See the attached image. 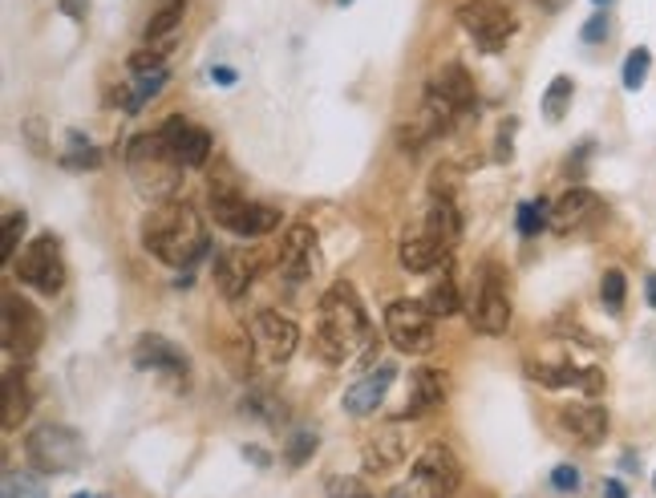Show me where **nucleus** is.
<instances>
[{"instance_id": "nucleus-32", "label": "nucleus", "mask_w": 656, "mask_h": 498, "mask_svg": "<svg viewBox=\"0 0 656 498\" xmlns=\"http://www.w3.org/2000/svg\"><path fill=\"white\" fill-rule=\"evenodd\" d=\"M600 300H603V309L612 312V316H620V312H624V300H629V280H624V271H620V268L603 271Z\"/></svg>"}, {"instance_id": "nucleus-47", "label": "nucleus", "mask_w": 656, "mask_h": 498, "mask_svg": "<svg viewBox=\"0 0 656 498\" xmlns=\"http://www.w3.org/2000/svg\"><path fill=\"white\" fill-rule=\"evenodd\" d=\"M539 4H543V9H551V13H560L567 0H539Z\"/></svg>"}, {"instance_id": "nucleus-45", "label": "nucleus", "mask_w": 656, "mask_h": 498, "mask_svg": "<svg viewBox=\"0 0 656 498\" xmlns=\"http://www.w3.org/2000/svg\"><path fill=\"white\" fill-rule=\"evenodd\" d=\"M85 4H90V0H61V9H66L69 16H85Z\"/></svg>"}, {"instance_id": "nucleus-13", "label": "nucleus", "mask_w": 656, "mask_h": 498, "mask_svg": "<svg viewBox=\"0 0 656 498\" xmlns=\"http://www.w3.org/2000/svg\"><path fill=\"white\" fill-rule=\"evenodd\" d=\"M0 337H4V349L28 361L33 352L41 349V337H45V321H41V312L21 300L16 292L4 297V324H0Z\"/></svg>"}, {"instance_id": "nucleus-5", "label": "nucleus", "mask_w": 656, "mask_h": 498, "mask_svg": "<svg viewBox=\"0 0 656 498\" xmlns=\"http://www.w3.org/2000/svg\"><path fill=\"white\" fill-rule=\"evenodd\" d=\"M207 202H211V216L215 223L231 235H240V240H260V235H268V231L280 228V211L268 207V202H248L235 187L228 183H215L207 187Z\"/></svg>"}, {"instance_id": "nucleus-10", "label": "nucleus", "mask_w": 656, "mask_h": 498, "mask_svg": "<svg viewBox=\"0 0 656 498\" xmlns=\"http://www.w3.org/2000/svg\"><path fill=\"white\" fill-rule=\"evenodd\" d=\"M16 276L37 288L41 297H57L61 283H66V259H61V243H57L54 231H41L37 240H28V247L21 252V264H16Z\"/></svg>"}, {"instance_id": "nucleus-9", "label": "nucleus", "mask_w": 656, "mask_h": 498, "mask_svg": "<svg viewBox=\"0 0 656 498\" xmlns=\"http://www.w3.org/2000/svg\"><path fill=\"white\" fill-rule=\"evenodd\" d=\"M458 25L467 28L470 40L483 49V54H498L507 49V40L515 37V16L507 13V4L498 0H467L458 4Z\"/></svg>"}, {"instance_id": "nucleus-49", "label": "nucleus", "mask_w": 656, "mask_h": 498, "mask_svg": "<svg viewBox=\"0 0 656 498\" xmlns=\"http://www.w3.org/2000/svg\"><path fill=\"white\" fill-rule=\"evenodd\" d=\"M73 498H97V495H73Z\"/></svg>"}, {"instance_id": "nucleus-21", "label": "nucleus", "mask_w": 656, "mask_h": 498, "mask_svg": "<svg viewBox=\"0 0 656 498\" xmlns=\"http://www.w3.org/2000/svg\"><path fill=\"white\" fill-rule=\"evenodd\" d=\"M563 430L572 433L579 445H600L603 438H608V409L596 402H576V405H563Z\"/></svg>"}, {"instance_id": "nucleus-2", "label": "nucleus", "mask_w": 656, "mask_h": 498, "mask_svg": "<svg viewBox=\"0 0 656 498\" xmlns=\"http://www.w3.org/2000/svg\"><path fill=\"white\" fill-rule=\"evenodd\" d=\"M142 247L166 268H195L211 252V235L203 216L187 199H171L150 207L142 219Z\"/></svg>"}, {"instance_id": "nucleus-26", "label": "nucleus", "mask_w": 656, "mask_h": 498, "mask_svg": "<svg viewBox=\"0 0 656 498\" xmlns=\"http://www.w3.org/2000/svg\"><path fill=\"white\" fill-rule=\"evenodd\" d=\"M584 378L588 369H576V364H531V381L548 390H584Z\"/></svg>"}, {"instance_id": "nucleus-42", "label": "nucleus", "mask_w": 656, "mask_h": 498, "mask_svg": "<svg viewBox=\"0 0 656 498\" xmlns=\"http://www.w3.org/2000/svg\"><path fill=\"white\" fill-rule=\"evenodd\" d=\"M603 498H629V490H624L620 478H608V483H603Z\"/></svg>"}, {"instance_id": "nucleus-17", "label": "nucleus", "mask_w": 656, "mask_h": 498, "mask_svg": "<svg viewBox=\"0 0 656 498\" xmlns=\"http://www.w3.org/2000/svg\"><path fill=\"white\" fill-rule=\"evenodd\" d=\"M280 271L284 280H309L312 271H317V231L309 223H296L288 228V235L280 240Z\"/></svg>"}, {"instance_id": "nucleus-18", "label": "nucleus", "mask_w": 656, "mask_h": 498, "mask_svg": "<svg viewBox=\"0 0 656 498\" xmlns=\"http://www.w3.org/2000/svg\"><path fill=\"white\" fill-rule=\"evenodd\" d=\"M135 369L142 373H171V378H187L191 357L174 340L159 337V333H147V337L135 345Z\"/></svg>"}, {"instance_id": "nucleus-16", "label": "nucleus", "mask_w": 656, "mask_h": 498, "mask_svg": "<svg viewBox=\"0 0 656 498\" xmlns=\"http://www.w3.org/2000/svg\"><path fill=\"white\" fill-rule=\"evenodd\" d=\"M603 216L600 195H591L588 187H572L555 207H551V231L555 235H572V231H584L588 223Z\"/></svg>"}, {"instance_id": "nucleus-36", "label": "nucleus", "mask_w": 656, "mask_h": 498, "mask_svg": "<svg viewBox=\"0 0 656 498\" xmlns=\"http://www.w3.org/2000/svg\"><path fill=\"white\" fill-rule=\"evenodd\" d=\"M648 69H653V54L648 49H632L629 57H624V90H641L644 81H648Z\"/></svg>"}, {"instance_id": "nucleus-40", "label": "nucleus", "mask_w": 656, "mask_h": 498, "mask_svg": "<svg viewBox=\"0 0 656 498\" xmlns=\"http://www.w3.org/2000/svg\"><path fill=\"white\" fill-rule=\"evenodd\" d=\"M608 28H612V21H608V13H596L588 21V25L579 28V37H584V45H600L603 37H608Z\"/></svg>"}, {"instance_id": "nucleus-39", "label": "nucleus", "mask_w": 656, "mask_h": 498, "mask_svg": "<svg viewBox=\"0 0 656 498\" xmlns=\"http://www.w3.org/2000/svg\"><path fill=\"white\" fill-rule=\"evenodd\" d=\"M551 486L563 490V495H572V490H579V471L572 466V462H563V466L551 471Z\"/></svg>"}, {"instance_id": "nucleus-8", "label": "nucleus", "mask_w": 656, "mask_h": 498, "mask_svg": "<svg viewBox=\"0 0 656 498\" xmlns=\"http://www.w3.org/2000/svg\"><path fill=\"white\" fill-rule=\"evenodd\" d=\"M385 337L398 352L426 357L434 349V312L426 300H393L385 309Z\"/></svg>"}, {"instance_id": "nucleus-22", "label": "nucleus", "mask_w": 656, "mask_h": 498, "mask_svg": "<svg viewBox=\"0 0 656 498\" xmlns=\"http://www.w3.org/2000/svg\"><path fill=\"white\" fill-rule=\"evenodd\" d=\"M446 393H450V385H446L442 369H429V364L414 369V381H410V405H405V418H426V414H434V409H442V405H446Z\"/></svg>"}, {"instance_id": "nucleus-33", "label": "nucleus", "mask_w": 656, "mask_h": 498, "mask_svg": "<svg viewBox=\"0 0 656 498\" xmlns=\"http://www.w3.org/2000/svg\"><path fill=\"white\" fill-rule=\"evenodd\" d=\"M97 162H102V154H97L94 147H90V138H81L78 130H69V150L61 154V166H69V171H94Z\"/></svg>"}, {"instance_id": "nucleus-29", "label": "nucleus", "mask_w": 656, "mask_h": 498, "mask_svg": "<svg viewBox=\"0 0 656 498\" xmlns=\"http://www.w3.org/2000/svg\"><path fill=\"white\" fill-rule=\"evenodd\" d=\"M515 228H519L522 240H539V231L551 228V202L548 199L519 202V211H515Z\"/></svg>"}, {"instance_id": "nucleus-15", "label": "nucleus", "mask_w": 656, "mask_h": 498, "mask_svg": "<svg viewBox=\"0 0 656 498\" xmlns=\"http://www.w3.org/2000/svg\"><path fill=\"white\" fill-rule=\"evenodd\" d=\"M393 381H398V364L377 361L361 381H353V385L345 390V397H341L345 414H353V418H369V414H377V405L385 402V393Z\"/></svg>"}, {"instance_id": "nucleus-38", "label": "nucleus", "mask_w": 656, "mask_h": 498, "mask_svg": "<svg viewBox=\"0 0 656 498\" xmlns=\"http://www.w3.org/2000/svg\"><path fill=\"white\" fill-rule=\"evenodd\" d=\"M312 450H317V433H312V430H296L292 438H288V450H284V459L292 462V466H304Z\"/></svg>"}, {"instance_id": "nucleus-12", "label": "nucleus", "mask_w": 656, "mask_h": 498, "mask_svg": "<svg viewBox=\"0 0 656 498\" xmlns=\"http://www.w3.org/2000/svg\"><path fill=\"white\" fill-rule=\"evenodd\" d=\"M296 345H300V328H296L292 316H284V312H260L252 321V352L260 364H288L292 361Z\"/></svg>"}, {"instance_id": "nucleus-44", "label": "nucleus", "mask_w": 656, "mask_h": 498, "mask_svg": "<svg viewBox=\"0 0 656 498\" xmlns=\"http://www.w3.org/2000/svg\"><path fill=\"white\" fill-rule=\"evenodd\" d=\"M644 300H648V309H656V271L644 276Z\"/></svg>"}, {"instance_id": "nucleus-23", "label": "nucleus", "mask_w": 656, "mask_h": 498, "mask_svg": "<svg viewBox=\"0 0 656 498\" xmlns=\"http://www.w3.org/2000/svg\"><path fill=\"white\" fill-rule=\"evenodd\" d=\"M361 459H365V471L369 474H385V471H393V466H402L405 462V433H398V430L373 433V438L365 442Z\"/></svg>"}, {"instance_id": "nucleus-30", "label": "nucleus", "mask_w": 656, "mask_h": 498, "mask_svg": "<svg viewBox=\"0 0 656 498\" xmlns=\"http://www.w3.org/2000/svg\"><path fill=\"white\" fill-rule=\"evenodd\" d=\"M426 309L434 312V316H454V312L462 309V297H458V283H454V276H450V271H442L438 280L429 283Z\"/></svg>"}, {"instance_id": "nucleus-1", "label": "nucleus", "mask_w": 656, "mask_h": 498, "mask_svg": "<svg viewBox=\"0 0 656 498\" xmlns=\"http://www.w3.org/2000/svg\"><path fill=\"white\" fill-rule=\"evenodd\" d=\"M373 345V324L365 312L357 288L336 280L317 304V328H312V349L329 364H348L353 357L369 352Z\"/></svg>"}, {"instance_id": "nucleus-20", "label": "nucleus", "mask_w": 656, "mask_h": 498, "mask_svg": "<svg viewBox=\"0 0 656 498\" xmlns=\"http://www.w3.org/2000/svg\"><path fill=\"white\" fill-rule=\"evenodd\" d=\"M255 276H260V256L255 252L231 247V252H219V259H215V280H219V292L228 300H240L255 283Z\"/></svg>"}, {"instance_id": "nucleus-7", "label": "nucleus", "mask_w": 656, "mask_h": 498, "mask_svg": "<svg viewBox=\"0 0 656 498\" xmlns=\"http://www.w3.org/2000/svg\"><path fill=\"white\" fill-rule=\"evenodd\" d=\"M470 324L483 333V337H503L510 328V292L507 276L498 264H483L479 283L470 288Z\"/></svg>"}, {"instance_id": "nucleus-31", "label": "nucleus", "mask_w": 656, "mask_h": 498, "mask_svg": "<svg viewBox=\"0 0 656 498\" xmlns=\"http://www.w3.org/2000/svg\"><path fill=\"white\" fill-rule=\"evenodd\" d=\"M572 94H576V85L572 78H555L548 85V94H543V118L548 121H563L567 106H572Z\"/></svg>"}, {"instance_id": "nucleus-25", "label": "nucleus", "mask_w": 656, "mask_h": 498, "mask_svg": "<svg viewBox=\"0 0 656 498\" xmlns=\"http://www.w3.org/2000/svg\"><path fill=\"white\" fill-rule=\"evenodd\" d=\"M426 231L454 247V243L462 240V216H458V202L434 195V202H429V211H426Z\"/></svg>"}, {"instance_id": "nucleus-3", "label": "nucleus", "mask_w": 656, "mask_h": 498, "mask_svg": "<svg viewBox=\"0 0 656 498\" xmlns=\"http://www.w3.org/2000/svg\"><path fill=\"white\" fill-rule=\"evenodd\" d=\"M479 109V90H474V78L467 73V66H442L426 85V106H422V118L429 121L434 135L450 130L458 118H467Z\"/></svg>"}, {"instance_id": "nucleus-35", "label": "nucleus", "mask_w": 656, "mask_h": 498, "mask_svg": "<svg viewBox=\"0 0 656 498\" xmlns=\"http://www.w3.org/2000/svg\"><path fill=\"white\" fill-rule=\"evenodd\" d=\"M25 228H28V216L25 211H4V235H0V259L4 264H13V256H16V243H21V235H25Z\"/></svg>"}, {"instance_id": "nucleus-14", "label": "nucleus", "mask_w": 656, "mask_h": 498, "mask_svg": "<svg viewBox=\"0 0 656 498\" xmlns=\"http://www.w3.org/2000/svg\"><path fill=\"white\" fill-rule=\"evenodd\" d=\"M159 135V142H162V150L171 154L183 171H191V166H203L207 162V154H211V135L203 130V126H195V121H187V118H166L154 130Z\"/></svg>"}, {"instance_id": "nucleus-11", "label": "nucleus", "mask_w": 656, "mask_h": 498, "mask_svg": "<svg viewBox=\"0 0 656 498\" xmlns=\"http://www.w3.org/2000/svg\"><path fill=\"white\" fill-rule=\"evenodd\" d=\"M410 478H414V490L422 498H454L458 486H462V462L450 445L429 442L414 459Z\"/></svg>"}, {"instance_id": "nucleus-28", "label": "nucleus", "mask_w": 656, "mask_h": 498, "mask_svg": "<svg viewBox=\"0 0 656 498\" xmlns=\"http://www.w3.org/2000/svg\"><path fill=\"white\" fill-rule=\"evenodd\" d=\"M183 13H187V0H162L159 13L150 16V25L142 28V40H147V45H159V40H166L174 33V25L183 21Z\"/></svg>"}, {"instance_id": "nucleus-50", "label": "nucleus", "mask_w": 656, "mask_h": 498, "mask_svg": "<svg viewBox=\"0 0 656 498\" xmlns=\"http://www.w3.org/2000/svg\"><path fill=\"white\" fill-rule=\"evenodd\" d=\"M653 490H656V474H653Z\"/></svg>"}, {"instance_id": "nucleus-24", "label": "nucleus", "mask_w": 656, "mask_h": 498, "mask_svg": "<svg viewBox=\"0 0 656 498\" xmlns=\"http://www.w3.org/2000/svg\"><path fill=\"white\" fill-rule=\"evenodd\" d=\"M33 409V390H28V378L21 364H9L4 369V430L13 433L21 421L28 418Z\"/></svg>"}, {"instance_id": "nucleus-34", "label": "nucleus", "mask_w": 656, "mask_h": 498, "mask_svg": "<svg viewBox=\"0 0 656 498\" xmlns=\"http://www.w3.org/2000/svg\"><path fill=\"white\" fill-rule=\"evenodd\" d=\"M0 498H49L45 495V483L33 478L25 471H9L4 474V483H0Z\"/></svg>"}, {"instance_id": "nucleus-37", "label": "nucleus", "mask_w": 656, "mask_h": 498, "mask_svg": "<svg viewBox=\"0 0 656 498\" xmlns=\"http://www.w3.org/2000/svg\"><path fill=\"white\" fill-rule=\"evenodd\" d=\"M324 490H329V498H377L373 490H369L361 478H353V474H333V478L324 483Z\"/></svg>"}, {"instance_id": "nucleus-19", "label": "nucleus", "mask_w": 656, "mask_h": 498, "mask_svg": "<svg viewBox=\"0 0 656 498\" xmlns=\"http://www.w3.org/2000/svg\"><path fill=\"white\" fill-rule=\"evenodd\" d=\"M450 256L454 247L429 231H414L398 243V259H402L405 271H434V268H450Z\"/></svg>"}, {"instance_id": "nucleus-46", "label": "nucleus", "mask_w": 656, "mask_h": 498, "mask_svg": "<svg viewBox=\"0 0 656 498\" xmlns=\"http://www.w3.org/2000/svg\"><path fill=\"white\" fill-rule=\"evenodd\" d=\"M243 459H252V462H260V466H268V454L264 450H255V445H243Z\"/></svg>"}, {"instance_id": "nucleus-6", "label": "nucleus", "mask_w": 656, "mask_h": 498, "mask_svg": "<svg viewBox=\"0 0 656 498\" xmlns=\"http://www.w3.org/2000/svg\"><path fill=\"white\" fill-rule=\"evenodd\" d=\"M25 454L28 462L45 474H73L85 462V442L73 426H37V430L25 438Z\"/></svg>"}, {"instance_id": "nucleus-41", "label": "nucleus", "mask_w": 656, "mask_h": 498, "mask_svg": "<svg viewBox=\"0 0 656 498\" xmlns=\"http://www.w3.org/2000/svg\"><path fill=\"white\" fill-rule=\"evenodd\" d=\"M25 135H28V150H33V154H45V138H41V121L37 118L25 121Z\"/></svg>"}, {"instance_id": "nucleus-43", "label": "nucleus", "mask_w": 656, "mask_h": 498, "mask_svg": "<svg viewBox=\"0 0 656 498\" xmlns=\"http://www.w3.org/2000/svg\"><path fill=\"white\" fill-rule=\"evenodd\" d=\"M211 81H219V85H235V69H228V66L211 69Z\"/></svg>"}, {"instance_id": "nucleus-48", "label": "nucleus", "mask_w": 656, "mask_h": 498, "mask_svg": "<svg viewBox=\"0 0 656 498\" xmlns=\"http://www.w3.org/2000/svg\"><path fill=\"white\" fill-rule=\"evenodd\" d=\"M591 4H596V9H608V4H612V0H591Z\"/></svg>"}, {"instance_id": "nucleus-27", "label": "nucleus", "mask_w": 656, "mask_h": 498, "mask_svg": "<svg viewBox=\"0 0 656 498\" xmlns=\"http://www.w3.org/2000/svg\"><path fill=\"white\" fill-rule=\"evenodd\" d=\"M162 85H166V66L135 73V78H130V94H126V114H138V109L147 106L150 97L159 94Z\"/></svg>"}, {"instance_id": "nucleus-4", "label": "nucleus", "mask_w": 656, "mask_h": 498, "mask_svg": "<svg viewBox=\"0 0 656 498\" xmlns=\"http://www.w3.org/2000/svg\"><path fill=\"white\" fill-rule=\"evenodd\" d=\"M126 166L135 175V187L142 199H150V207L171 202L179 183H183V166L162 150L159 135H138L126 150Z\"/></svg>"}]
</instances>
